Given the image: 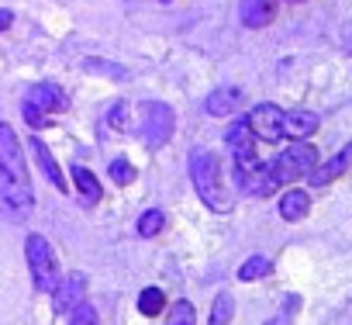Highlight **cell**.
<instances>
[{
    "label": "cell",
    "mask_w": 352,
    "mask_h": 325,
    "mask_svg": "<svg viewBox=\"0 0 352 325\" xmlns=\"http://www.w3.org/2000/svg\"><path fill=\"white\" fill-rule=\"evenodd\" d=\"M35 208V187L21 152V138L8 121H0V215L25 222Z\"/></svg>",
    "instance_id": "6da1fadb"
},
{
    "label": "cell",
    "mask_w": 352,
    "mask_h": 325,
    "mask_svg": "<svg viewBox=\"0 0 352 325\" xmlns=\"http://www.w3.org/2000/svg\"><path fill=\"white\" fill-rule=\"evenodd\" d=\"M190 180H194V191L197 198L218 211V215H228L235 208V194L228 191L225 184V174H221V159L208 149H194L190 152Z\"/></svg>",
    "instance_id": "7a4b0ae2"
},
{
    "label": "cell",
    "mask_w": 352,
    "mask_h": 325,
    "mask_svg": "<svg viewBox=\"0 0 352 325\" xmlns=\"http://www.w3.org/2000/svg\"><path fill=\"white\" fill-rule=\"evenodd\" d=\"M314 162H318V149L304 138H294L273 162H266V184H270V194L290 180H300L314 170Z\"/></svg>",
    "instance_id": "3957f363"
},
{
    "label": "cell",
    "mask_w": 352,
    "mask_h": 325,
    "mask_svg": "<svg viewBox=\"0 0 352 325\" xmlns=\"http://www.w3.org/2000/svg\"><path fill=\"white\" fill-rule=\"evenodd\" d=\"M25 256H28V266H32V284L38 294H52L56 280H59V266H56V253L49 246L45 235L32 232L28 242H25Z\"/></svg>",
    "instance_id": "277c9868"
},
{
    "label": "cell",
    "mask_w": 352,
    "mask_h": 325,
    "mask_svg": "<svg viewBox=\"0 0 352 325\" xmlns=\"http://www.w3.org/2000/svg\"><path fill=\"white\" fill-rule=\"evenodd\" d=\"M173 125H176V118H173V107H169V104H162V101H148V104H142L138 135H142V142H145L148 149L166 145L169 135H173Z\"/></svg>",
    "instance_id": "5b68a950"
},
{
    "label": "cell",
    "mask_w": 352,
    "mask_h": 325,
    "mask_svg": "<svg viewBox=\"0 0 352 325\" xmlns=\"http://www.w3.org/2000/svg\"><path fill=\"white\" fill-rule=\"evenodd\" d=\"M283 118L287 111L276 107V104H256L245 118V125L252 128L256 138H266V142H280L283 138Z\"/></svg>",
    "instance_id": "8992f818"
},
{
    "label": "cell",
    "mask_w": 352,
    "mask_h": 325,
    "mask_svg": "<svg viewBox=\"0 0 352 325\" xmlns=\"http://www.w3.org/2000/svg\"><path fill=\"white\" fill-rule=\"evenodd\" d=\"M25 101H32L42 114H59V111L69 107V97H66V90L59 83H35Z\"/></svg>",
    "instance_id": "52a82bcc"
},
{
    "label": "cell",
    "mask_w": 352,
    "mask_h": 325,
    "mask_svg": "<svg viewBox=\"0 0 352 325\" xmlns=\"http://www.w3.org/2000/svg\"><path fill=\"white\" fill-rule=\"evenodd\" d=\"M83 291H87V277H83V273H69L66 280H56V287H52L56 311H59V315H69V311L83 301Z\"/></svg>",
    "instance_id": "ba28073f"
},
{
    "label": "cell",
    "mask_w": 352,
    "mask_h": 325,
    "mask_svg": "<svg viewBox=\"0 0 352 325\" xmlns=\"http://www.w3.org/2000/svg\"><path fill=\"white\" fill-rule=\"evenodd\" d=\"M239 18L245 28H266L276 18V0H242Z\"/></svg>",
    "instance_id": "9c48e42d"
},
{
    "label": "cell",
    "mask_w": 352,
    "mask_h": 325,
    "mask_svg": "<svg viewBox=\"0 0 352 325\" xmlns=\"http://www.w3.org/2000/svg\"><path fill=\"white\" fill-rule=\"evenodd\" d=\"M349 156H352V145H342L324 167H318V170H311L307 177H311V184L314 187H324V184H331V180H338V177H345V170H349Z\"/></svg>",
    "instance_id": "30bf717a"
},
{
    "label": "cell",
    "mask_w": 352,
    "mask_h": 325,
    "mask_svg": "<svg viewBox=\"0 0 352 325\" xmlns=\"http://www.w3.org/2000/svg\"><path fill=\"white\" fill-rule=\"evenodd\" d=\"M318 132V114L314 111H287L283 118V138H307Z\"/></svg>",
    "instance_id": "8fae6325"
},
{
    "label": "cell",
    "mask_w": 352,
    "mask_h": 325,
    "mask_svg": "<svg viewBox=\"0 0 352 325\" xmlns=\"http://www.w3.org/2000/svg\"><path fill=\"white\" fill-rule=\"evenodd\" d=\"M239 104H242V90H239V87H221V90H214V94L208 97L204 107H208V114L225 118V114H235Z\"/></svg>",
    "instance_id": "7c38bea8"
},
{
    "label": "cell",
    "mask_w": 352,
    "mask_h": 325,
    "mask_svg": "<svg viewBox=\"0 0 352 325\" xmlns=\"http://www.w3.org/2000/svg\"><path fill=\"white\" fill-rule=\"evenodd\" d=\"M307 211H311V198H307V191L290 187V191L280 198V218H283V222H300V218H307Z\"/></svg>",
    "instance_id": "4fadbf2b"
},
{
    "label": "cell",
    "mask_w": 352,
    "mask_h": 325,
    "mask_svg": "<svg viewBox=\"0 0 352 325\" xmlns=\"http://www.w3.org/2000/svg\"><path fill=\"white\" fill-rule=\"evenodd\" d=\"M32 152H35V159H38V167L45 170V177L52 180V187H56L59 194H66V191H69V184L63 180V174H59V162L52 159V152L45 149V142H42V138H32Z\"/></svg>",
    "instance_id": "5bb4252c"
},
{
    "label": "cell",
    "mask_w": 352,
    "mask_h": 325,
    "mask_svg": "<svg viewBox=\"0 0 352 325\" xmlns=\"http://www.w3.org/2000/svg\"><path fill=\"white\" fill-rule=\"evenodd\" d=\"M73 180H76V191L83 194V205L87 208H94L100 198H104V187H100V180L87 170V167H73Z\"/></svg>",
    "instance_id": "9a60e30c"
},
{
    "label": "cell",
    "mask_w": 352,
    "mask_h": 325,
    "mask_svg": "<svg viewBox=\"0 0 352 325\" xmlns=\"http://www.w3.org/2000/svg\"><path fill=\"white\" fill-rule=\"evenodd\" d=\"M232 318H235V297H232L228 291H221V294L214 297V304H211L208 325H232Z\"/></svg>",
    "instance_id": "2e32d148"
},
{
    "label": "cell",
    "mask_w": 352,
    "mask_h": 325,
    "mask_svg": "<svg viewBox=\"0 0 352 325\" xmlns=\"http://www.w3.org/2000/svg\"><path fill=\"white\" fill-rule=\"evenodd\" d=\"M162 308H166V294H162L159 287H145V291L138 294V311H142V315L155 318Z\"/></svg>",
    "instance_id": "e0dca14e"
},
{
    "label": "cell",
    "mask_w": 352,
    "mask_h": 325,
    "mask_svg": "<svg viewBox=\"0 0 352 325\" xmlns=\"http://www.w3.org/2000/svg\"><path fill=\"white\" fill-rule=\"evenodd\" d=\"M270 270H273V263H270L266 256H249V260L239 266V280H245V284H249V280H259V277H266Z\"/></svg>",
    "instance_id": "ac0fdd59"
},
{
    "label": "cell",
    "mask_w": 352,
    "mask_h": 325,
    "mask_svg": "<svg viewBox=\"0 0 352 325\" xmlns=\"http://www.w3.org/2000/svg\"><path fill=\"white\" fill-rule=\"evenodd\" d=\"M194 304L184 297V301H173V308H169V318H166V325H194Z\"/></svg>",
    "instance_id": "d6986e66"
},
{
    "label": "cell",
    "mask_w": 352,
    "mask_h": 325,
    "mask_svg": "<svg viewBox=\"0 0 352 325\" xmlns=\"http://www.w3.org/2000/svg\"><path fill=\"white\" fill-rule=\"evenodd\" d=\"M162 222H166V218H162V211H159V208L145 211V215L138 218V235H142V239H152V235H159V232H162Z\"/></svg>",
    "instance_id": "ffe728a7"
},
{
    "label": "cell",
    "mask_w": 352,
    "mask_h": 325,
    "mask_svg": "<svg viewBox=\"0 0 352 325\" xmlns=\"http://www.w3.org/2000/svg\"><path fill=\"white\" fill-rule=\"evenodd\" d=\"M111 180L121 184V187L131 184V180H135V167H131L128 159H114V162H111Z\"/></svg>",
    "instance_id": "44dd1931"
},
{
    "label": "cell",
    "mask_w": 352,
    "mask_h": 325,
    "mask_svg": "<svg viewBox=\"0 0 352 325\" xmlns=\"http://www.w3.org/2000/svg\"><path fill=\"white\" fill-rule=\"evenodd\" d=\"M73 325H100L97 308H94V304H87V301H80V304L73 308Z\"/></svg>",
    "instance_id": "7402d4cb"
},
{
    "label": "cell",
    "mask_w": 352,
    "mask_h": 325,
    "mask_svg": "<svg viewBox=\"0 0 352 325\" xmlns=\"http://www.w3.org/2000/svg\"><path fill=\"white\" fill-rule=\"evenodd\" d=\"M21 114H25V121H28L35 132H42V128L49 125V114H42V111H38L32 101H25V104H21Z\"/></svg>",
    "instance_id": "603a6c76"
},
{
    "label": "cell",
    "mask_w": 352,
    "mask_h": 325,
    "mask_svg": "<svg viewBox=\"0 0 352 325\" xmlns=\"http://www.w3.org/2000/svg\"><path fill=\"white\" fill-rule=\"evenodd\" d=\"M121 118H124V104H114V111H111V125H114L118 132H124V121H121Z\"/></svg>",
    "instance_id": "cb8c5ba5"
},
{
    "label": "cell",
    "mask_w": 352,
    "mask_h": 325,
    "mask_svg": "<svg viewBox=\"0 0 352 325\" xmlns=\"http://www.w3.org/2000/svg\"><path fill=\"white\" fill-rule=\"evenodd\" d=\"M11 21H14V14H11V11H4V8H0V35H4V32L11 28Z\"/></svg>",
    "instance_id": "d4e9b609"
},
{
    "label": "cell",
    "mask_w": 352,
    "mask_h": 325,
    "mask_svg": "<svg viewBox=\"0 0 352 325\" xmlns=\"http://www.w3.org/2000/svg\"><path fill=\"white\" fill-rule=\"evenodd\" d=\"M266 325H290V315H287V311H280V315H273Z\"/></svg>",
    "instance_id": "484cf974"
},
{
    "label": "cell",
    "mask_w": 352,
    "mask_h": 325,
    "mask_svg": "<svg viewBox=\"0 0 352 325\" xmlns=\"http://www.w3.org/2000/svg\"><path fill=\"white\" fill-rule=\"evenodd\" d=\"M287 4H304V0H287Z\"/></svg>",
    "instance_id": "4316f807"
},
{
    "label": "cell",
    "mask_w": 352,
    "mask_h": 325,
    "mask_svg": "<svg viewBox=\"0 0 352 325\" xmlns=\"http://www.w3.org/2000/svg\"><path fill=\"white\" fill-rule=\"evenodd\" d=\"M159 4H173V0H159Z\"/></svg>",
    "instance_id": "83f0119b"
}]
</instances>
